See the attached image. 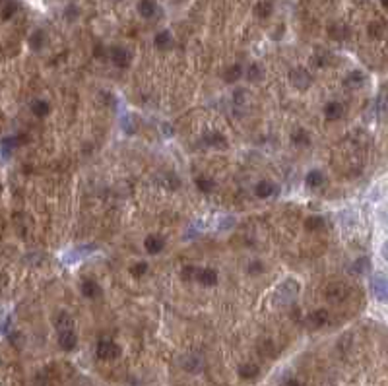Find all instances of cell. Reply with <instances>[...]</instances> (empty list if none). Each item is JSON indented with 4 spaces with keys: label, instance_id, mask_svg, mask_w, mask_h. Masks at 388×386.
<instances>
[{
    "label": "cell",
    "instance_id": "obj_1",
    "mask_svg": "<svg viewBox=\"0 0 388 386\" xmlns=\"http://www.w3.org/2000/svg\"><path fill=\"white\" fill-rule=\"evenodd\" d=\"M371 291H373V295L379 301L388 303V278L385 274H381V272L373 274V278H371Z\"/></svg>",
    "mask_w": 388,
    "mask_h": 386
},
{
    "label": "cell",
    "instance_id": "obj_2",
    "mask_svg": "<svg viewBox=\"0 0 388 386\" xmlns=\"http://www.w3.org/2000/svg\"><path fill=\"white\" fill-rule=\"evenodd\" d=\"M95 353H97L99 359L109 361V359H117L121 355V348L113 340H99L97 348H95Z\"/></svg>",
    "mask_w": 388,
    "mask_h": 386
},
{
    "label": "cell",
    "instance_id": "obj_3",
    "mask_svg": "<svg viewBox=\"0 0 388 386\" xmlns=\"http://www.w3.org/2000/svg\"><path fill=\"white\" fill-rule=\"evenodd\" d=\"M348 293H350V289H348V285L342 283V281H332V283H328V287H326V291H324V295H326V299H328L330 303H342V301H346Z\"/></svg>",
    "mask_w": 388,
    "mask_h": 386
},
{
    "label": "cell",
    "instance_id": "obj_4",
    "mask_svg": "<svg viewBox=\"0 0 388 386\" xmlns=\"http://www.w3.org/2000/svg\"><path fill=\"white\" fill-rule=\"evenodd\" d=\"M299 293V283L295 280H285L280 287H278V297L282 303H291Z\"/></svg>",
    "mask_w": 388,
    "mask_h": 386
},
{
    "label": "cell",
    "instance_id": "obj_5",
    "mask_svg": "<svg viewBox=\"0 0 388 386\" xmlns=\"http://www.w3.org/2000/svg\"><path fill=\"white\" fill-rule=\"evenodd\" d=\"M109 58H111L113 64L119 66V68H126V66L130 64V53H128L124 47H113V49L109 51Z\"/></svg>",
    "mask_w": 388,
    "mask_h": 386
},
{
    "label": "cell",
    "instance_id": "obj_6",
    "mask_svg": "<svg viewBox=\"0 0 388 386\" xmlns=\"http://www.w3.org/2000/svg\"><path fill=\"white\" fill-rule=\"evenodd\" d=\"M78 344V336L74 332V328H68V330H58V346L64 350V351H72Z\"/></svg>",
    "mask_w": 388,
    "mask_h": 386
},
{
    "label": "cell",
    "instance_id": "obj_7",
    "mask_svg": "<svg viewBox=\"0 0 388 386\" xmlns=\"http://www.w3.org/2000/svg\"><path fill=\"white\" fill-rule=\"evenodd\" d=\"M291 82H293L295 88H299V89H307V88L311 86V76H309L307 70L297 68V70L291 72Z\"/></svg>",
    "mask_w": 388,
    "mask_h": 386
},
{
    "label": "cell",
    "instance_id": "obj_8",
    "mask_svg": "<svg viewBox=\"0 0 388 386\" xmlns=\"http://www.w3.org/2000/svg\"><path fill=\"white\" fill-rule=\"evenodd\" d=\"M144 246H146V250H148L150 254H158V252L163 250V246H165V239L159 237V235H150V237H146Z\"/></svg>",
    "mask_w": 388,
    "mask_h": 386
},
{
    "label": "cell",
    "instance_id": "obj_9",
    "mask_svg": "<svg viewBox=\"0 0 388 386\" xmlns=\"http://www.w3.org/2000/svg\"><path fill=\"white\" fill-rule=\"evenodd\" d=\"M196 280H198L202 285H215V283H217V272L212 270V268H198Z\"/></svg>",
    "mask_w": 388,
    "mask_h": 386
},
{
    "label": "cell",
    "instance_id": "obj_10",
    "mask_svg": "<svg viewBox=\"0 0 388 386\" xmlns=\"http://www.w3.org/2000/svg\"><path fill=\"white\" fill-rule=\"evenodd\" d=\"M326 320H328V313H326L324 309L313 311V313L309 315V318H307V322H309L311 328H322V326L326 324Z\"/></svg>",
    "mask_w": 388,
    "mask_h": 386
},
{
    "label": "cell",
    "instance_id": "obj_11",
    "mask_svg": "<svg viewBox=\"0 0 388 386\" xmlns=\"http://www.w3.org/2000/svg\"><path fill=\"white\" fill-rule=\"evenodd\" d=\"M324 117H326L328 121H338V119H342V117H344V105L338 103V101L328 103V105L324 107Z\"/></svg>",
    "mask_w": 388,
    "mask_h": 386
},
{
    "label": "cell",
    "instance_id": "obj_12",
    "mask_svg": "<svg viewBox=\"0 0 388 386\" xmlns=\"http://www.w3.org/2000/svg\"><path fill=\"white\" fill-rule=\"evenodd\" d=\"M204 144L210 146V148H219V150H223V148L227 146L225 138H223L219 132H206V134H204Z\"/></svg>",
    "mask_w": 388,
    "mask_h": 386
},
{
    "label": "cell",
    "instance_id": "obj_13",
    "mask_svg": "<svg viewBox=\"0 0 388 386\" xmlns=\"http://www.w3.org/2000/svg\"><path fill=\"white\" fill-rule=\"evenodd\" d=\"M258 373H260V369L254 363H245V365L239 367V377L243 381H254L258 377Z\"/></svg>",
    "mask_w": 388,
    "mask_h": 386
},
{
    "label": "cell",
    "instance_id": "obj_14",
    "mask_svg": "<svg viewBox=\"0 0 388 386\" xmlns=\"http://www.w3.org/2000/svg\"><path fill=\"white\" fill-rule=\"evenodd\" d=\"M82 293H84L86 297L93 299V297H99V293H101V287H99V283H97V281H93V280H86V281L82 283Z\"/></svg>",
    "mask_w": 388,
    "mask_h": 386
},
{
    "label": "cell",
    "instance_id": "obj_15",
    "mask_svg": "<svg viewBox=\"0 0 388 386\" xmlns=\"http://www.w3.org/2000/svg\"><path fill=\"white\" fill-rule=\"evenodd\" d=\"M156 10H158V4L154 0H140L138 2V12L140 16L144 18H154L156 16Z\"/></svg>",
    "mask_w": 388,
    "mask_h": 386
},
{
    "label": "cell",
    "instance_id": "obj_16",
    "mask_svg": "<svg viewBox=\"0 0 388 386\" xmlns=\"http://www.w3.org/2000/svg\"><path fill=\"white\" fill-rule=\"evenodd\" d=\"M328 33H330V37H332V39H336V41H342V39H348V35H350V29H348L344 23H334V25H330V27H328Z\"/></svg>",
    "mask_w": 388,
    "mask_h": 386
},
{
    "label": "cell",
    "instance_id": "obj_17",
    "mask_svg": "<svg viewBox=\"0 0 388 386\" xmlns=\"http://www.w3.org/2000/svg\"><path fill=\"white\" fill-rule=\"evenodd\" d=\"M254 193H256L258 198H270V196L276 194V185H272V183H268V181H262V183L256 185Z\"/></svg>",
    "mask_w": 388,
    "mask_h": 386
},
{
    "label": "cell",
    "instance_id": "obj_18",
    "mask_svg": "<svg viewBox=\"0 0 388 386\" xmlns=\"http://www.w3.org/2000/svg\"><path fill=\"white\" fill-rule=\"evenodd\" d=\"M154 43H156V47H158V49H161V51L169 49V47H171V43H173V39H171V33H169V31H159V33L156 35Z\"/></svg>",
    "mask_w": 388,
    "mask_h": 386
},
{
    "label": "cell",
    "instance_id": "obj_19",
    "mask_svg": "<svg viewBox=\"0 0 388 386\" xmlns=\"http://www.w3.org/2000/svg\"><path fill=\"white\" fill-rule=\"evenodd\" d=\"M241 76H243V68H241L239 64H233V66H229V68L223 72V80H225L227 84H233V82H237Z\"/></svg>",
    "mask_w": 388,
    "mask_h": 386
},
{
    "label": "cell",
    "instance_id": "obj_20",
    "mask_svg": "<svg viewBox=\"0 0 388 386\" xmlns=\"http://www.w3.org/2000/svg\"><path fill=\"white\" fill-rule=\"evenodd\" d=\"M51 111V107H49V103L45 101V99H37V101H33L31 103V113L35 115V117H47V113Z\"/></svg>",
    "mask_w": 388,
    "mask_h": 386
},
{
    "label": "cell",
    "instance_id": "obj_21",
    "mask_svg": "<svg viewBox=\"0 0 388 386\" xmlns=\"http://www.w3.org/2000/svg\"><path fill=\"white\" fill-rule=\"evenodd\" d=\"M200 367H202V359H200L198 355H187V357L183 359V369H187V371H191V373H198Z\"/></svg>",
    "mask_w": 388,
    "mask_h": 386
},
{
    "label": "cell",
    "instance_id": "obj_22",
    "mask_svg": "<svg viewBox=\"0 0 388 386\" xmlns=\"http://www.w3.org/2000/svg\"><path fill=\"white\" fill-rule=\"evenodd\" d=\"M365 84V76H363V72H359V70H353L348 78H346V86H350V88H361Z\"/></svg>",
    "mask_w": 388,
    "mask_h": 386
},
{
    "label": "cell",
    "instance_id": "obj_23",
    "mask_svg": "<svg viewBox=\"0 0 388 386\" xmlns=\"http://www.w3.org/2000/svg\"><path fill=\"white\" fill-rule=\"evenodd\" d=\"M322 183H324V175H322V171L313 169V171L307 173V185H309V187H320Z\"/></svg>",
    "mask_w": 388,
    "mask_h": 386
},
{
    "label": "cell",
    "instance_id": "obj_24",
    "mask_svg": "<svg viewBox=\"0 0 388 386\" xmlns=\"http://www.w3.org/2000/svg\"><path fill=\"white\" fill-rule=\"evenodd\" d=\"M16 138H10V136H6V138H2V159H8L10 158V154H12V150H16Z\"/></svg>",
    "mask_w": 388,
    "mask_h": 386
},
{
    "label": "cell",
    "instance_id": "obj_25",
    "mask_svg": "<svg viewBox=\"0 0 388 386\" xmlns=\"http://www.w3.org/2000/svg\"><path fill=\"white\" fill-rule=\"evenodd\" d=\"M68 328H74L72 316L68 313H60L56 318V330H68Z\"/></svg>",
    "mask_w": 388,
    "mask_h": 386
},
{
    "label": "cell",
    "instance_id": "obj_26",
    "mask_svg": "<svg viewBox=\"0 0 388 386\" xmlns=\"http://www.w3.org/2000/svg\"><path fill=\"white\" fill-rule=\"evenodd\" d=\"M254 14H256L258 18H268V16L272 14V4H270L268 0L258 2V4L254 6Z\"/></svg>",
    "mask_w": 388,
    "mask_h": 386
},
{
    "label": "cell",
    "instance_id": "obj_27",
    "mask_svg": "<svg viewBox=\"0 0 388 386\" xmlns=\"http://www.w3.org/2000/svg\"><path fill=\"white\" fill-rule=\"evenodd\" d=\"M352 270L355 272V274H359V276H363V274H367L369 270H371V264H369V260L367 258H357L355 262H353V266H352Z\"/></svg>",
    "mask_w": 388,
    "mask_h": 386
},
{
    "label": "cell",
    "instance_id": "obj_28",
    "mask_svg": "<svg viewBox=\"0 0 388 386\" xmlns=\"http://www.w3.org/2000/svg\"><path fill=\"white\" fill-rule=\"evenodd\" d=\"M305 225H307V229H309V231H318V229H322V227H324V219H322V217H318V215H311V217L305 221Z\"/></svg>",
    "mask_w": 388,
    "mask_h": 386
},
{
    "label": "cell",
    "instance_id": "obj_29",
    "mask_svg": "<svg viewBox=\"0 0 388 386\" xmlns=\"http://www.w3.org/2000/svg\"><path fill=\"white\" fill-rule=\"evenodd\" d=\"M196 187H198L202 193H212L215 185H213V181L208 179V177H198V179H196Z\"/></svg>",
    "mask_w": 388,
    "mask_h": 386
},
{
    "label": "cell",
    "instance_id": "obj_30",
    "mask_svg": "<svg viewBox=\"0 0 388 386\" xmlns=\"http://www.w3.org/2000/svg\"><path fill=\"white\" fill-rule=\"evenodd\" d=\"M16 10H18V4L16 2H12V0H8L6 4H4V8H2V19L4 21H8L14 14H16Z\"/></svg>",
    "mask_w": 388,
    "mask_h": 386
},
{
    "label": "cell",
    "instance_id": "obj_31",
    "mask_svg": "<svg viewBox=\"0 0 388 386\" xmlns=\"http://www.w3.org/2000/svg\"><path fill=\"white\" fill-rule=\"evenodd\" d=\"M247 78H248L250 82L260 80V78H262V70H260V66H258V64H250L248 70H247Z\"/></svg>",
    "mask_w": 388,
    "mask_h": 386
},
{
    "label": "cell",
    "instance_id": "obj_32",
    "mask_svg": "<svg viewBox=\"0 0 388 386\" xmlns=\"http://www.w3.org/2000/svg\"><path fill=\"white\" fill-rule=\"evenodd\" d=\"M29 45H31V49L39 51V49L43 47V31H35V33L29 37Z\"/></svg>",
    "mask_w": 388,
    "mask_h": 386
},
{
    "label": "cell",
    "instance_id": "obj_33",
    "mask_svg": "<svg viewBox=\"0 0 388 386\" xmlns=\"http://www.w3.org/2000/svg\"><path fill=\"white\" fill-rule=\"evenodd\" d=\"M146 272H148V264H146V262H136V264L130 268V274H132V276H136V278L144 276Z\"/></svg>",
    "mask_w": 388,
    "mask_h": 386
},
{
    "label": "cell",
    "instance_id": "obj_34",
    "mask_svg": "<svg viewBox=\"0 0 388 386\" xmlns=\"http://www.w3.org/2000/svg\"><path fill=\"white\" fill-rule=\"evenodd\" d=\"M381 33H383V25H381L379 21H373V23L369 25V35H371V37H381Z\"/></svg>",
    "mask_w": 388,
    "mask_h": 386
},
{
    "label": "cell",
    "instance_id": "obj_35",
    "mask_svg": "<svg viewBox=\"0 0 388 386\" xmlns=\"http://www.w3.org/2000/svg\"><path fill=\"white\" fill-rule=\"evenodd\" d=\"M293 142H295V144H307V142H309L307 132H305V130H297V132L293 134Z\"/></svg>",
    "mask_w": 388,
    "mask_h": 386
},
{
    "label": "cell",
    "instance_id": "obj_36",
    "mask_svg": "<svg viewBox=\"0 0 388 386\" xmlns=\"http://www.w3.org/2000/svg\"><path fill=\"white\" fill-rule=\"evenodd\" d=\"M196 276H198V268H194V266L183 268V278H185V280H194Z\"/></svg>",
    "mask_w": 388,
    "mask_h": 386
},
{
    "label": "cell",
    "instance_id": "obj_37",
    "mask_svg": "<svg viewBox=\"0 0 388 386\" xmlns=\"http://www.w3.org/2000/svg\"><path fill=\"white\" fill-rule=\"evenodd\" d=\"M31 386H49V379H47V375H45V373H39V375L35 377V381H33V385Z\"/></svg>",
    "mask_w": 388,
    "mask_h": 386
},
{
    "label": "cell",
    "instance_id": "obj_38",
    "mask_svg": "<svg viewBox=\"0 0 388 386\" xmlns=\"http://www.w3.org/2000/svg\"><path fill=\"white\" fill-rule=\"evenodd\" d=\"M8 328H10V316H6V318H4V324H2V334H4V336L8 334Z\"/></svg>",
    "mask_w": 388,
    "mask_h": 386
},
{
    "label": "cell",
    "instance_id": "obj_39",
    "mask_svg": "<svg viewBox=\"0 0 388 386\" xmlns=\"http://www.w3.org/2000/svg\"><path fill=\"white\" fill-rule=\"evenodd\" d=\"M381 252H383V258H385V260H387V262H388V241H387V243H385V245H383Z\"/></svg>",
    "mask_w": 388,
    "mask_h": 386
},
{
    "label": "cell",
    "instance_id": "obj_40",
    "mask_svg": "<svg viewBox=\"0 0 388 386\" xmlns=\"http://www.w3.org/2000/svg\"><path fill=\"white\" fill-rule=\"evenodd\" d=\"M285 386H303V385H301L299 381H295V379H289V381L285 383Z\"/></svg>",
    "mask_w": 388,
    "mask_h": 386
},
{
    "label": "cell",
    "instance_id": "obj_41",
    "mask_svg": "<svg viewBox=\"0 0 388 386\" xmlns=\"http://www.w3.org/2000/svg\"><path fill=\"white\" fill-rule=\"evenodd\" d=\"M260 270V264H252V266H248V272H258Z\"/></svg>",
    "mask_w": 388,
    "mask_h": 386
},
{
    "label": "cell",
    "instance_id": "obj_42",
    "mask_svg": "<svg viewBox=\"0 0 388 386\" xmlns=\"http://www.w3.org/2000/svg\"><path fill=\"white\" fill-rule=\"evenodd\" d=\"M381 4H383V6H385V8L388 10V0H381Z\"/></svg>",
    "mask_w": 388,
    "mask_h": 386
}]
</instances>
